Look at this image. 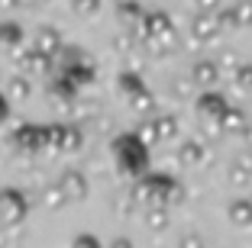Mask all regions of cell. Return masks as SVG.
<instances>
[{"instance_id":"obj_18","label":"cell","mask_w":252,"mask_h":248,"mask_svg":"<svg viewBox=\"0 0 252 248\" xmlns=\"http://www.w3.org/2000/svg\"><path fill=\"white\" fill-rule=\"evenodd\" d=\"M181 245H200V235H185V239H181Z\"/></svg>"},{"instance_id":"obj_1","label":"cell","mask_w":252,"mask_h":248,"mask_svg":"<svg viewBox=\"0 0 252 248\" xmlns=\"http://www.w3.org/2000/svg\"><path fill=\"white\" fill-rule=\"evenodd\" d=\"M220 20L214 16V10H200V16H194L191 20V36L197 39V42H214L217 36H220Z\"/></svg>"},{"instance_id":"obj_5","label":"cell","mask_w":252,"mask_h":248,"mask_svg":"<svg viewBox=\"0 0 252 248\" xmlns=\"http://www.w3.org/2000/svg\"><path fill=\"white\" fill-rule=\"evenodd\" d=\"M246 123H249V119H246V113H243V110L230 107V103L223 107V113H220V129H226V132H239Z\"/></svg>"},{"instance_id":"obj_10","label":"cell","mask_w":252,"mask_h":248,"mask_svg":"<svg viewBox=\"0 0 252 248\" xmlns=\"http://www.w3.org/2000/svg\"><path fill=\"white\" fill-rule=\"evenodd\" d=\"M233 20L236 26H252V0H239L233 7Z\"/></svg>"},{"instance_id":"obj_6","label":"cell","mask_w":252,"mask_h":248,"mask_svg":"<svg viewBox=\"0 0 252 248\" xmlns=\"http://www.w3.org/2000/svg\"><path fill=\"white\" fill-rule=\"evenodd\" d=\"M230 222H236V226H252V200L246 197H236L230 203Z\"/></svg>"},{"instance_id":"obj_7","label":"cell","mask_w":252,"mask_h":248,"mask_svg":"<svg viewBox=\"0 0 252 248\" xmlns=\"http://www.w3.org/2000/svg\"><path fill=\"white\" fill-rule=\"evenodd\" d=\"M152 129H156V139L158 142H165V139H175V136H178V119L175 116H156L152 119Z\"/></svg>"},{"instance_id":"obj_4","label":"cell","mask_w":252,"mask_h":248,"mask_svg":"<svg viewBox=\"0 0 252 248\" xmlns=\"http://www.w3.org/2000/svg\"><path fill=\"white\" fill-rule=\"evenodd\" d=\"M178 158H181V165H200V161H204V142L200 139H185L178 145Z\"/></svg>"},{"instance_id":"obj_8","label":"cell","mask_w":252,"mask_h":248,"mask_svg":"<svg viewBox=\"0 0 252 248\" xmlns=\"http://www.w3.org/2000/svg\"><path fill=\"white\" fill-rule=\"evenodd\" d=\"M223 107H226V100H223L220 94H204V97L197 100V110H200V116H217V119H220Z\"/></svg>"},{"instance_id":"obj_15","label":"cell","mask_w":252,"mask_h":248,"mask_svg":"<svg viewBox=\"0 0 252 248\" xmlns=\"http://www.w3.org/2000/svg\"><path fill=\"white\" fill-rule=\"evenodd\" d=\"M217 65H220V71H223V68H226V71H233V68L239 65L236 52H223V55H220V61H217Z\"/></svg>"},{"instance_id":"obj_11","label":"cell","mask_w":252,"mask_h":248,"mask_svg":"<svg viewBox=\"0 0 252 248\" xmlns=\"http://www.w3.org/2000/svg\"><path fill=\"white\" fill-rule=\"evenodd\" d=\"M233 81L239 90H252V65H236L233 68Z\"/></svg>"},{"instance_id":"obj_9","label":"cell","mask_w":252,"mask_h":248,"mask_svg":"<svg viewBox=\"0 0 252 248\" xmlns=\"http://www.w3.org/2000/svg\"><path fill=\"white\" fill-rule=\"evenodd\" d=\"M249 181H252V171L246 168L243 161H233V165H230V184L243 190V187H249Z\"/></svg>"},{"instance_id":"obj_13","label":"cell","mask_w":252,"mask_h":248,"mask_svg":"<svg viewBox=\"0 0 252 248\" xmlns=\"http://www.w3.org/2000/svg\"><path fill=\"white\" fill-rule=\"evenodd\" d=\"M171 94H175V97H191L194 94L191 74H188V78H171Z\"/></svg>"},{"instance_id":"obj_14","label":"cell","mask_w":252,"mask_h":248,"mask_svg":"<svg viewBox=\"0 0 252 248\" xmlns=\"http://www.w3.org/2000/svg\"><path fill=\"white\" fill-rule=\"evenodd\" d=\"M136 110H146V113H152V110H156V100H152V97H149V90H136Z\"/></svg>"},{"instance_id":"obj_16","label":"cell","mask_w":252,"mask_h":248,"mask_svg":"<svg viewBox=\"0 0 252 248\" xmlns=\"http://www.w3.org/2000/svg\"><path fill=\"white\" fill-rule=\"evenodd\" d=\"M197 3V10H217L220 7V0H194Z\"/></svg>"},{"instance_id":"obj_2","label":"cell","mask_w":252,"mask_h":248,"mask_svg":"<svg viewBox=\"0 0 252 248\" xmlns=\"http://www.w3.org/2000/svg\"><path fill=\"white\" fill-rule=\"evenodd\" d=\"M191 81L194 84H200V87H214L217 81H220V65L217 61H197V65L191 68Z\"/></svg>"},{"instance_id":"obj_3","label":"cell","mask_w":252,"mask_h":248,"mask_svg":"<svg viewBox=\"0 0 252 248\" xmlns=\"http://www.w3.org/2000/svg\"><path fill=\"white\" fill-rule=\"evenodd\" d=\"M139 29H142V36H168V32H175L171 29V20L165 13H158V10L146 16V23H142Z\"/></svg>"},{"instance_id":"obj_17","label":"cell","mask_w":252,"mask_h":248,"mask_svg":"<svg viewBox=\"0 0 252 248\" xmlns=\"http://www.w3.org/2000/svg\"><path fill=\"white\" fill-rule=\"evenodd\" d=\"M239 136H243V142H246V145L252 148V123H246L243 129H239Z\"/></svg>"},{"instance_id":"obj_12","label":"cell","mask_w":252,"mask_h":248,"mask_svg":"<svg viewBox=\"0 0 252 248\" xmlns=\"http://www.w3.org/2000/svg\"><path fill=\"white\" fill-rule=\"evenodd\" d=\"M168 226V210H165V206H152V210H149V229H165Z\"/></svg>"}]
</instances>
